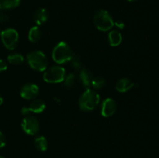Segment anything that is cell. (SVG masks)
I'll use <instances>...</instances> for the list:
<instances>
[{"label":"cell","mask_w":159,"mask_h":158,"mask_svg":"<svg viewBox=\"0 0 159 158\" xmlns=\"http://www.w3.org/2000/svg\"><path fill=\"white\" fill-rule=\"evenodd\" d=\"M21 126L26 134L34 136L37 134L40 130V122L34 116H25L22 120Z\"/></svg>","instance_id":"cell-7"},{"label":"cell","mask_w":159,"mask_h":158,"mask_svg":"<svg viewBox=\"0 0 159 158\" xmlns=\"http://www.w3.org/2000/svg\"><path fill=\"white\" fill-rule=\"evenodd\" d=\"M0 158H5V157H3V156H0Z\"/></svg>","instance_id":"cell-29"},{"label":"cell","mask_w":159,"mask_h":158,"mask_svg":"<svg viewBox=\"0 0 159 158\" xmlns=\"http://www.w3.org/2000/svg\"><path fill=\"white\" fill-rule=\"evenodd\" d=\"M79 77H80V81L82 82V85L86 89L90 88L92 85V81H93V78H94V75L93 74V73L89 69L84 68V69H82L80 71Z\"/></svg>","instance_id":"cell-12"},{"label":"cell","mask_w":159,"mask_h":158,"mask_svg":"<svg viewBox=\"0 0 159 158\" xmlns=\"http://www.w3.org/2000/svg\"><path fill=\"white\" fill-rule=\"evenodd\" d=\"M6 146V137L4 134L0 131V149Z\"/></svg>","instance_id":"cell-23"},{"label":"cell","mask_w":159,"mask_h":158,"mask_svg":"<svg viewBox=\"0 0 159 158\" xmlns=\"http://www.w3.org/2000/svg\"><path fill=\"white\" fill-rule=\"evenodd\" d=\"M135 87V83L127 77L120 78L116 84V91L120 93H125Z\"/></svg>","instance_id":"cell-10"},{"label":"cell","mask_w":159,"mask_h":158,"mask_svg":"<svg viewBox=\"0 0 159 158\" xmlns=\"http://www.w3.org/2000/svg\"><path fill=\"white\" fill-rule=\"evenodd\" d=\"M65 75V70L63 67L52 66L45 70L43 77L48 83L57 84L63 82Z\"/></svg>","instance_id":"cell-5"},{"label":"cell","mask_w":159,"mask_h":158,"mask_svg":"<svg viewBox=\"0 0 159 158\" xmlns=\"http://www.w3.org/2000/svg\"><path fill=\"white\" fill-rule=\"evenodd\" d=\"M26 61L32 69L37 71H44L48 68V59L42 51L35 50L26 56Z\"/></svg>","instance_id":"cell-3"},{"label":"cell","mask_w":159,"mask_h":158,"mask_svg":"<svg viewBox=\"0 0 159 158\" xmlns=\"http://www.w3.org/2000/svg\"><path fill=\"white\" fill-rule=\"evenodd\" d=\"M34 146L39 151H46L48 147V143L46 137L43 136H38L34 139Z\"/></svg>","instance_id":"cell-16"},{"label":"cell","mask_w":159,"mask_h":158,"mask_svg":"<svg viewBox=\"0 0 159 158\" xmlns=\"http://www.w3.org/2000/svg\"><path fill=\"white\" fill-rule=\"evenodd\" d=\"M1 40L5 47L8 50H14L19 43V33L15 29L8 28L1 33Z\"/></svg>","instance_id":"cell-6"},{"label":"cell","mask_w":159,"mask_h":158,"mask_svg":"<svg viewBox=\"0 0 159 158\" xmlns=\"http://www.w3.org/2000/svg\"><path fill=\"white\" fill-rule=\"evenodd\" d=\"M106 85V81L101 76H98V77H94L93 81H92V85L94 89L96 90H101L105 87Z\"/></svg>","instance_id":"cell-20"},{"label":"cell","mask_w":159,"mask_h":158,"mask_svg":"<svg viewBox=\"0 0 159 158\" xmlns=\"http://www.w3.org/2000/svg\"><path fill=\"white\" fill-rule=\"evenodd\" d=\"M73 52L71 48L65 41H61L55 45L52 51V59L59 64L70 62Z\"/></svg>","instance_id":"cell-2"},{"label":"cell","mask_w":159,"mask_h":158,"mask_svg":"<svg viewBox=\"0 0 159 158\" xmlns=\"http://www.w3.org/2000/svg\"><path fill=\"white\" fill-rule=\"evenodd\" d=\"M6 69H7V64H6V62L0 59V72L6 71Z\"/></svg>","instance_id":"cell-25"},{"label":"cell","mask_w":159,"mask_h":158,"mask_svg":"<svg viewBox=\"0 0 159 158\" xmlns=\"http://www.w3.org/2000/svg\"><path fill=\"white\" fill-rule=\"evenodd\" d=\"M21 114L23 115V116H30V111H29V109H28L27 106H25V107H23V108H22Z\"/></svg>","instance_id":"cell-26"},{"label":"cell","mask_w":159,"mask_h":158,"mask_svg":"<svg viewBox=\"0 0 159 158\" xmlns=\"http://www.w3.org/2000/svg\"><path fill=\"white\" fill-rule=\"evenodd\" d=\"M40 89L37 85L34 83H28L23 85L20 91V96L26 100H34L38 96Z\"/></svg>","instance_id":"cell-8"},{"label":"cell","mask_w":159,"mask_h":158,"mask_svg":"<svg viewBox=\"0 0 159 158\" xmlns=\"http://www.w3.org/2000/svg\"><path fill=\"white\" fill-rule=\"evenodd\" d=\"M7 60L11 64L17 65L23 63V60H24V57L20 53H12L8 56Z\"/></svg>","instance_id":"cell-18"},{"label":"cell","mask_w":159,"mask_h":158,"mask_svg":"<svg viewBox=\"0 0 159 158\" xmlns=\"http://www.w3.org/2000/svg\"><path fill=\"white\" fill-rule=\"evenodd\" d=\"M21 0H0V9L7 10L17 7Z\"/></svg>","instance_id":"cell-17"},{"label":"cell","mask_w":159,"mask_h":158,"mask_svg":"<svg viewBox=\"0 0 159 158\" xmlns=\"http://www.w3.org/2000/svg\"><path fill=\"white\" fill-rule=\"evenodd\" d=\"M48 18H49V12L44 8H40L37 9L34 14V23H37V26H40L46 23Z\"/></svg>","instance_id":"cell-11"},{"label":"cell","mask_w":159,"mask_h":158,"mask_svg":"<svg viewBox=\"0 0 159 158\" xmlns=\"http://www.w3.org/2000/svg\"><path fill=\"white\" fill-rule=\"evenodd\" d=\"M100 102V96L94 90L90 88L85 90L81 95L79 101V105L84 112H90L94 110Z\"/></svg>","instance_id":"cell-1"},{"label":"cell","mask_w":159,"mask_h":158,"mask_svg":"<svg viewBox=\"0 0 159 158\" xmlns=\"http://www.w3.org/2000/svg\"><path fill=\"white\" fill-rule=\"evenodd\" d=\"M123 37L122 34L120 31L116 29H113L109 33L108 35V41L110 46H117L122 43Z\"/></svg>","instance_id":"cell-14"},{"label":"cell","mask_w":159,"mask_h":158,"mask_svg":"<svg viewBox=\"0 0 159 158\" xmlns=\"http://www.w3.org/2000/svg\"><path fill=\"white\" fill-rule=\"evenodd\" d=\"M41 37V31L38 26H34L30 28L28 33V40L32 43H37Z\"/></svg>","instance_id":"cell-15"},{"label":"cell","mask_w":159,"mask_h":158,"mask_svg":"<svg viewBox=\"0 0 159 158\" xmlns=\"http://www.w3.org/2000/svg\"><path fill=\"white\" fill-rule=\"evenodd\" d=\"M76 81V77L75 74H73V73H69V74H66L64 79V85H65L66 88H71L75 85Z\"/></svg>","instance_id":"cell-21"},{"label":"cell","mask_w":159,"mask_h":158,"mask_svg":"<svg viewBox=\"0 0 159 158\" xmlns=\"http://www.w3.org/2000/svg\"><path fill=\"white\" fill-rule=\"evenodd\" d=\"M116 111V103L114 99L111 98H107L101 105V115L103 117H110Z\"/></svg>","instance_id":"cell-9"},{"label":"cell","mask_w":159,"mask_h":158,"mask_svg":"<svg viewBox=\"0 0 159 158\" xmlns=\"http://www.w3.org/2000/svg\"><path fill=\"white\" fill-rule=\"evenodd\" d=\"M30 113H36L39 114L43 112L46 108V104L41 99H34L29 106H27Z\"/></svg>","instance_id":"cell-13"},{"label":"cell","mask_w":159,"mask_h":158,"mask_svg":"<svg viewBox=\"0 0 159 158\" xmlns=\"http://www.w3.org/2000/svg\"><path fill=\"white\" fill-rule=\"evenodd\" d=\"M70 63H71L72 68L74 69H75L76 71H79V70L82 69V59H81V57L79 56V54L73 53L72 57H71V60H70Z\"/></svg>","instance_id":"cell-19"},{"label":"cell","mask_w":159,"mask_h":158,"mask_svg":"<svg viewBox=\"0 0 159 158\" xmlns=\"http://www.w3.org/2000/svg\"><path fill=\"white\" fill-rule=\"evenodd\" d=\"M127 1H128V2H135V1H137V0H127Z\"/></svg>","instance_id":"cell-28"},{"label":"cell","mask_w":159,"mask_h":158,"mask_svg":"<svg viewBox=\"0 0 159 158\" xmlns=\"http://www.w3.org/2000/svg\"><path fill=\"white\" fill-rule=\"evenodd\" d=\"M9 20V15L5 12V10L0 9V23H5Z\"/></svg>","instance_id":"cell-22"},{"label":"cell","mask_w":159,"mask_h":158,"mask_svg":"<svg viewBox=\"0 0 159 158\" xmlns=\"http://www.w3.org/2000/svg\"><path fill=\"white\" fill-rule=\"evenodd\" d=\"M114 26H116V28L119 29H123L125 27V24L124 22L120 21V20H117V21L114 22Z\"/></svg>","instance_id":"cell-24"},{"label":"cell","mask_w":159,"mask_h":158,"mask_svg":"<svg viewBox=\"0 0 159 158\" xmlns=\"http://www.w3.org/2000/svg\"><path fill=\"white\" fill-rule=\"evenodd\" d=\"M93 21L96 27L99 30L106 32L111 29L114 26V21L108 11L99 9L96 11L93 17Z\"/></svg>","instance_id":"cell-4"},{"label":"cell","mask_w":159,"mask_h":158,"mask_svg":"<svg viewBox=\"0 0 159 158\" xmlns=\"http://www.w3.org/2000/svg\"><path fill=\"white\" fill-rule=\"evenodd\" d=\"M2 103H3V98H2V96L0 94V105H2Z\"/></svg>","instance_id":"cell-27"}]
</instances>
